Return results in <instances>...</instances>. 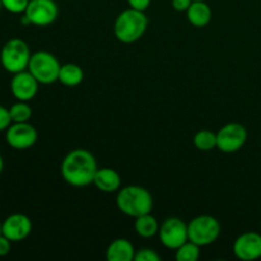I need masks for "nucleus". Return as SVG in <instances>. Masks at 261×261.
Masks as SVG:
<instances>
[{
	"label": "nucleus",
	"instance_id": "f257e3e1",
	"mask_svg": "<svg viewBox=\"0 0 261 261\" xmlns=\"http://www.w3.org/2000/svg\"><path fill=\"white\" fill-rule=\"evenodd\" d=\"M98 166L94 155L89 150L76 148L64 157L60 166L61 177L74 188H86L93 184Z\"/></svg>",
	"mask_w": 261,
	"mask_h": 261
},
{
	"label": "nucleus",
	"instance_id": "f03ea898",
	"mask_svg": "<svg viewBox=\"0 0 261 261\" xmlns=\"http://www.w3.org/2000/svg\"><path fill=\"white\" fill-rule=\"evenodd\" d=\"M116 206L125 216L138 218L143 214L152 213L153 196L143 186L127 185L117 191Z\"/></svg>",
	"mask_w": 261,
	"mask_h": 261
},
{
	"label": "nucleus",
	"instance_id": "7ed1b4c3",
	"mask_svg": "<svg viewBox=\"0 0 261 261\" xmlns=\"http://www.w3.org/2000/svg\"><path fill=\"white\" fill-rule=\"evenodd\" d=\"M148 28V18L144 12L125 9L116 17L114 23V35L120 42L134 43L144 36Z\"/></svg>",
	"mask_w": 261,
	"mask_h": 261
},
{
	"label": "nucleus",
	"instance_id": "20e7f679",
	"mask_svg": "<svg viewBox=\"0 0 261 261\" xmlns=\"http://www.w3.org/2000/svg\"><path fill=\"white\" fill-rule=\"evenodd\" d=\"M31 56L32 54L25 41L20 38H10L0 51V63L8 73L15 74L27 70Z\"/></svg>",
	"mask_w": 261,
	"mask_h": 261
},
{
	"label": "nucleus",
	"instance_id": "39448f33",
	"mask_svg": "<svg viewBox=\"0 0 261 261\" xmlns=\"http://www.w3.org/2000/svg\"><path fill=\"white\" fill-rule=\"evenodd\" d=\"M189 240L199 246H209L218 240L221 234V223L209 214H203L191 219L188 223Z\"/></svg>",
	"mask_w": 261,
	"mask_h": 261
},
{
	"label": "nucleus",
	"instance_id": "423d86ee",
	"mask_svg": "<svg viewBox=\"0 0 261 261\" xmlns=\"http://www.w3.org/2000/svg\"><path fill=\"white\" fill-rule=\"evenodd\" d=\"M60 68L61 65L55 55L47 51H37L31 56L27 70L40 84H53L59 81Z\"/></svg>",
	"mask_w": 261,
	"mask_h": 261
},
{
	"label": "nucleus",
	"instance_id": "0eeeda50",
	"mask_svg": "<svg viewBox=\"0 0 261 261\" xmlns=\"http://www.w3.org/2000/svg\"><path fill=\"white\" fill-rule=\"evenodd\" d=\"M160 241L166 249L176 250L189 241L188 224L177 217H170L160 224L158 229Z\"/></svg>",
	"mask_w": 261,
	"mask_h": 261
},
{
	"label": "nucleus",
	"instance_id": "6e6552de",
	"mask_svg": "<svg viewBox=\"0 0 261 261\" xmlns=\"http://www.w3.org/2000/svg\"><path fill=\"white\" fill-rule=\"evenodd\" d=\"M247 130L239 122H229L217 132V148L223 153H236L246 144Z\"/></svg>",
	"mask_w": 261,
	"mask_h": 261
},
{
	"label": "nucleus",
	"instance_id": "1a4fd4ad",
	"mask_svg": "<svg viewBox=\"0 0 261 261\" xmlns=\"http://www.w3.org/2000/svg\"><path fill=\"white\" fill-rule=\"evenodd\" d=\"M23 14L36 27H47L59 17V7L55 0H30Z\"/></svg>",
	"mask_w": 261,
	"mask_h": 261
},
{
	"label": "nucleus",
	"instance_id": "9d476101",
	"mask_svg": "<svg viewBox=\"0 0 261 261\" xmlns=\"http://www.w3.org/2000/svg\"><path fill=\"white\" fill-rule=\"evenodd\" d=\"M5 139L13 149L24 150L36 144L38 133L30 122H13L5 132Z\"/></svg>",
	"mask_w": 261,
	"mask_h": 261
},
{
	"label": "nucleus",
	"instance_id": "9b49d317",
	"mask_svg": "<svg viewBox=\"0 0 261 261\" xmlns=\"http://www.w3.org/2000/svg\"><path fill=\"white\" fill-rule=\"evenodd\" d=\"M233 254L242 261H254L261 257V234L257 232H245L233 242Z\"/></svg>",
	"mask_w": 261,
	"mask_h": 261
},
{
	"label": "nucleus",
	"instance_id": "f8f14e48",
	"mask_svg": "<svg viewBox=\"0 0 261 261\" xmlns=\"http://www.w3.org/2000/svg\"><path fill=\"white\" fill-rule=\"evenodd\" d=\"M32 232V221L23 213L10 214L2 222V233L12 242H19L27 239Z\"/></svg>",
	"mask_w": 261,
	"mask_h": 261
},
{
	"label": "nucleus",
	"instance_id": "ddd939ff",
	"mask_svg": "<svg viewBox=\"0 0 261 261\" xmlns=\"http://www.w3.org/2000/svg\"><path fill=\"white\" fill-rule=\"evenodd\" d=\"M38 82L28 70L13 74L10 81V91L18 101L30 102L36 97L38 92Z\"/></svg>",
	"mask_w": 261,
	"mask_h": 261
},
{
	"label": "nucleus",
	"instance_id": "4468645a",
	"mask_svg": "<svg viewBox=\"0 0 261 261\" xmlns=\"http://www.w3.org/2000/svg\"><path fill=\"white\" fill-rule=\"evenodd\" d=\"M93 185L102 193H117L121 189V176L114 168H98L94 175Z\"/></svg>",
	"mask_w": 261,
	"mask_h": 261
},
{
	"label": "nucleus",
	"instance_id": "2eb2a0df",
	"mask_svg": "<svg viewBox=\"0 0 261 261\" xmlns=\"http://www.w3.org/2000/svg\"><path fill=\"white\" fill-rule=\"evenodd\" d=\"M134 245L126 239H116L106 249L107 261H132L134 260Z\"/></svg>",
	"mask_w": 261,
	"mask_h": 261
},
{
	"label": "nucleus",
	"instance_id": "dca6fc26",
	"mask_svg": "<svg viewBox=\"0 0 261 261\" xmlns=\"http://www.w3.org/2000/svg\"><path fill=\"white\" fill-rule=\"evenodd\" d=\"M212 9L206 2H193L186 10V18L189 23L196 28H203L208 25L212 20Z\"/></svg>",
	"mask_w": 261,
	"mask_h": 261
},
{
	"label": "nucleus",
	"instance_id": "f3484780",
	"mask_svg": "<svg viewBox=\"0 0 261 261\" xmlns=\"http://www.w3.org/2000/svg\"><path fill=\"white\" fill-rule=\"evenodd\" d=\"M134 229L139 237L150 239V237H154L155 234H158L160 223H158L157 218L152 216V213H147L135 218Z\"/></svg>",
	"mask_w": 261,
	"mask_h": 261
},
{
	"label": "nucleus",
	"instance_id": "a211bd4d",
	"mask_svg": "<svg viewBox=\"0 0 261 261\" xmlns=\"http://www.w3.org/2000/svg\"><path fill=\"white\" fill-rule=\"evenodd\" d=\"M84 71L79 65L68 63L61 65L59 73V82L65 87H76L83 82Z\"/></svg>",
	"mask_w": 261,
	"mask_h": 261
},
{
	"label": "nucleus",
	"instance_id": "6ab92c4d",
	"mask_svg": "<svg viewBox=\"0 0 261 261\" xmlns=\"http://www.w3.org/2000/svg\"><path fill=\"white\" fill-rule=\"evenodd\" d=\"M193 143L196 149L201 150V152H209V150L217 148V133L208 129L199 130L194 135Z\"/></svg>",
	"mask_w": 261,
	"mask_h": 261
},
{
	"label": "nucleus",
	"instance_id": "aec40b11",
	"mask_svg": "<svg viewBox=\"0 0 261 261\" xmlns=\"http://www.w3.org/2000/svg\"><path fill=\"white\" fill-rule=\"evenodd\" d=\"M175 257L177 261H198L200 257V246L189 240L175 250Z\"/></svg>",
	"mask_w": 261,
	"mask_h": 261
},
{
	"label": "nucleus",
	"instance_id": "412c9836",
	"mask_svg": "<svg viewBox=\"0 0 261 261\" xmlns=\"http://www.w3.org/2000/svg\"><path fill=\"white\" fill-rule=\"evenodd\" d=\"M13 122H28L32 116V109L25 101H18L9 107Z\"/></svg>",
	"mask_w": 261,
	"mask_h": 261
},
{
	"label": "nucleus",
	"instance_id": "4be33fe9",
	"mask_svg": "<svg viewBox=\"0 0 261 261\" xmlns=\"http://www.w3.org/2000/svg\"><path fill=\"white\" fill-rule=\"evenodd\" d=\"M30 0H2L3 8L13 14H20L24 13L28 7Z\"/></svg>",
	"mask_w": 261,
	"mask_h": 261
},
{
	"label": "nucleus",
	"instance_id": "5701e85b",
	"mask_svg": "<svg viewBox=\"0 0 261 261\" xmlns=\"http://www.w3.org/2000/svg\"><path fill=\"white\" fill-rule=\"evenodd\" d=\"M161 256L157 254V251H154L153 249H140L135 252L134 261H160Z\"/></svg>",
	"mask_w": 261,
	"mask_h": 261
},
{
	"label": "nucleus",
	"instance_id": "b1692460",
	"mask_svg": "<svg viewBox=\"0 0 261 261\" xmlns=\"http://www.w3.org/2000/svg\"><path fill=\"white\" fill-rule=\"evenodd\" d=\"M12 124H13V121H12V117H10V114H9V109H7V107H4L0 105V133L7 132V129Z\"/></svg>",
	"mask_w": 261,
	"mask_h": 261
},
{
	"label": "nucleus",
	"instance_id": "393cba45",
	"mask_svg": "<svg viewBox=\"0 0 261 261\" xmlns=\"http://www.w3.org/2000/svg\"><path fill=\"white\" fill-rule=\"evenodd\" d=\"M126 2L129 4V8L140 10V12H145L149 8L152 0H126Z\"/></svg>",
	"mask_w": 261,
	"mask_h": 261
},
{
	"label": "nucleus",
	"instance_id": "a878e982",
	"mask_svg": "<svg viewBox=\"0 0 261 261\" xmlns=\"http://www.w3.org/2000/svg\"><path fill=\"white\" fill-rule=\"evenodd\" d=\"M12 249V241L4 234L0 233V256H7Z\"/></svg>",
	"mask_w": 261,
	"mask_h": 261
},
{
	"label": "nucleus",
	"instance_id": "bb28decb",
	"mask_svg": "<svg viewBox=\"0 0 261 261\" xmlns=\"http://www.w3.org/2000/svg\"><path fill=\"white\" fill-rule=\"evenodd\" d=\"M191 3H193V0H172L171 4H172L173 9L177 10V12H186Z\"/></svg>",
	"mask_w": 261,
	"mask_h": 261
},
{
	"label": "nucleus",
	"instance_id": "cd10ccee",
	"mask_svg": "<svg viewBox=\"0 0 261 261\" xmlns=\"http://www.w3.org/2000/svg\"><path fill=\"white\" fill-rule=\"evenodd\" d=\"M3 168H4V161H3L2 154H0V173L3 172Z\"/></svg>",
	"mask_w": 261,
	"mask_h": 261
},
{
	"label": "nucleus",
	"instance_id": "c85d7f7f",
	"mask_svg": "<svg viewBox=\"0 0 261 261\" xmlns=\"http://www.w3.org/2000/svg\"><path fill=\"white\" fill-rule=\"evenodd\" d=\"M193 2H206V0H193Z\"/></svg>",
	"mask_w": 261,
	"mask_h": 261
},
{
	"label": "nucleus",
	"instance_id": "c756f323",
	"mask_svg": "<svg viewBox=\"0 0 261 261\" xmlns=\"http://www.w3.org/2000/svg\"><path fill=\"white\" fill-rule=\"evenodd\" d=\"M2 8H3V4H2V0H0V10H2Z\"/></svg>",
	"mask_w": 261,
	"mask_h": 261
},
{
	"label": "nucleus",
	"instance_id": "7c9ffc66",
	"mask_svg": "<svg viewBox=\"0 0 261 261\" xmlns=\"http://www.w3.org/2000/svg\"><path fill=\"white\" fill-rule=\"evenodd\" d=\"M0 233H2V222H0Z\"/></svg>",
	"mask_w": 261,
	"mask_h": 261
}]
</instances>
